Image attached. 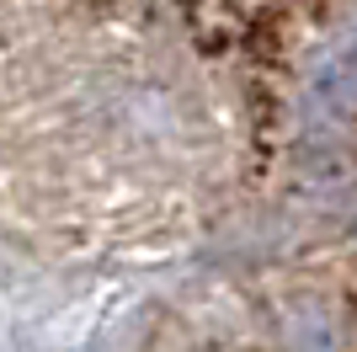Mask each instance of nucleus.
Masks as SVG:
<instances>
[{"label": "nucleus", "mask_w": 357, "mask_h": 352, "mask_svg": "<svg viewBox=\"0 0 357 352\" xmlns=\"http://www.w3.org/2000/svg\"><path fill=\"white\" fill-rule=\"evenodd\" d=\"M310 102H314V112L331 117V123L357 117V27H347L342 38L320 54V64H314V75H310Z\"/></svg>", "instance_id": "nucleus-1"}, {"label": "nucleus", "mask_w": 357, "mask_h": 352, "mask_svg": "<svg viewBox=\"0 0 357 352\" xmlns=\"http://www.w3.org/2000/svg\"><path fill=\"white\" fill-rule=\"evenodd\" d=\"M86 352H128V331H107V337H96Z\"/></svg>", "instance_id": "nucleus-2"}]
</instances>
